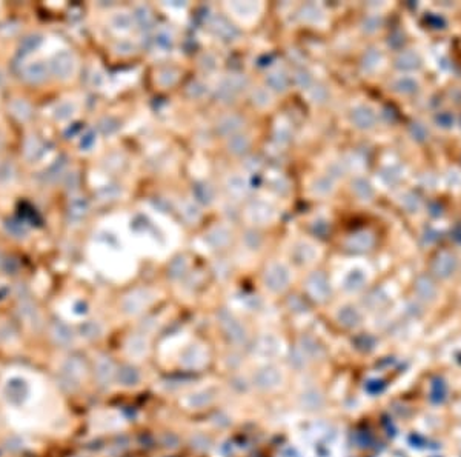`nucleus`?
Masks as SVG:
<instances>
[{
  "label": "nucleus",
  "mask_w": 461,
  "mask_h": 457,
  "mask_svg": "<svg viewBox=\"0 0 461 457\" xmlns=\"http://www.w3.org/2000/svg\"><path fill=\"white\" fill-rule=\"evenodd\" d=\"M454 265H455V260H454V257H451V256H441V257H438V260H437V265H435V268H437V271H438V274H441V276H448L452 270H454Z\"/></svg>",
  "instance_id": "f257e3e1"
}]
</instances>
